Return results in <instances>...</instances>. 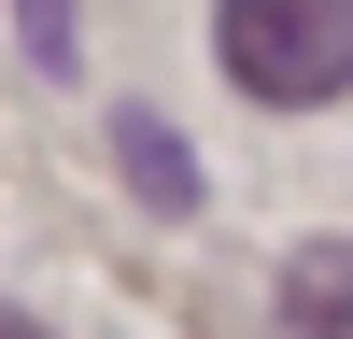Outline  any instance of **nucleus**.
<instances>
[{"label":"nucleus","mask_w":353,"mask_h":339,"mask_svg":"<svg viewBox=\"0 0 353 339\" xmlns=\"http://www.w3.org/2000/svg\"><path fill=\"white\" fill-rule=\"evenodd\" d=\"M0 339H43V325H28V311H0Z\"/></svg>","instance_id":"nucleus-5"},{"label":"nucleus","mask_w":353,"mask_h":339,"mask_svg":"<svg viewBox=\"0 0 353 339\" xmlns=\"http://www.w3.org/2000/svg\"><path fill=\"white\" fill-rule=\"evenodd\" d=\"M212 56L241 71V99L311 113L353 71V0H212Z\"/></svg>","instance_id":"nucleus-1"},{"label":"nucleus","mask_w":353,"mask_h":339,"mask_svg":"<svg viewBox=\"0 0 353 339\" xmlns=\"http://www.w3.org/2000/svg\"><path fill=\"white\" fill-rule=\"evenodd\" d=\"M113 170H128L141 198H156V212H198V156H184V127H170V113H113Z\"/></svg>","instance_id":"nucleus-2"},{"label":"nucleus","mask_w":353,"mask_h":339,"mask_svg":"<svg viewBox=\"0 0 353 339\" xmlns=\"http://www.w3.org/2000/svg\"><path fill=\"white\" fill-rule=\"evenodd\" d=\"M28 56H43V71H71V0H28Z\"/></svg>","instance_id":"nucleus-4"},{"label":"nucleus","mask_w":353,"mask_h":339,"mask_svg":"<svg viewBox=\"0 0 353 339\" xmlns=\"http://www.w3.org/2000/svg\"><path fill=\"white\" fill-rule=\"evenodd\" d=\"M339 311H353V240H311L297 269H283V325H297V339H339Z\"/></svg>","instance_id":"nucleus-3"}]
</instances>
